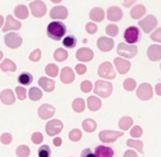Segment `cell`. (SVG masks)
Returning a JSON list of instances; mask_svg holds the SVG:
<instances>
[{
  "label": "cell",
  "mask_w": 161,
  "mask_h": 157,
  "mask_svg": "<svg viewBox=\"0 0 161 157\" xmlns=\"http://www.w3.org/2000/svg\"><path fill=\"white\" fill-rule=\"evenodd\" d=\"M69 16V11L64 6H56L50 11V18L53 20H64Z\"/></svg>",
  "instance_id": "7c38bea8"
},
{
  "label": "cell",
  "mask_w": 161,
  "mask_h": 157,
  "mask_svg": "<svg viewBox=\"0 0 161 157\" xmlns=\"http://www.w3.org/2000/svg\"><path fill=\"white\" fill-rule=\"evenodd\" d=\"M3 22H5V19H3V17L0 14V28L3 25Z\"/></svg>",
  "instance_id": "680465c9"
},
{
  "label": "cell",
  "mask_w": 161,
  "mask_h": 157,
  "mask_svg": "<svg viewBox=\"0 0 161 157\" xmlns=\"http://www.w3.org/2000/svg\"><path fill=\"white\" fill-rule=\"evenodd\" d=\"M85 30L88 34H95L97 32V25L93 22H88L85 27Z\"/></svg>",
  "instance_id": "681fc988"
},
{
  "label": "cell",
  "mask_w": 161,
  "mask_h": 157,
  "mask_svg": "<svg viewBox=\"0 0 161 157\" xmlns=\"http://www.w3.org/2000/svg\"><path fill=\"white\" fill-rule=\"evenodd\" d=\"M0 68L3 71H17V65L14 64V62H12L9 58H6L1 65H0Z\"/></svg>",
  "instance_id": "83f0119b"
},
{
  "label": "cell",
  "mask_w": 161,
  "mask_h": 157,
  "mask_svg": "<svg viewBox=\"0 0 161 157\" xmlns=\"http://www.w3.org/2000/svg\"><path fill=\"white\" fill-rule=\"evenodd\" d=\"M124 39L128 44H136L140 40V30L137 27H129L124 33Z\"/></svg>",
  "instance_id": "8992f818"
},
{
  "label": "cell",
  "mask_w": 161,
  "mask_h": 157,
  "mask_svg": "<svg viewBox=\"0 0 161 157\" xmlns=\"http://www.w3.org/2000/svg\"><path fill=\"white\" fill-rule=\"evenodd\" d=\"M45 74L50 77H56L58 75V67L54 64H49L45 67Z\"/></svg>",
  "instance_id": "74e56055"
},
{
  "label": "cell",
  "mask_w": 161,
  "mask_h": 157,
  "mask_svg": "<svg viewBox=\"0 0 161 157\" xmlns=\"http://www.w3.org/2000/svg\"><path fill=\"white\" fill-rule=\"evenodd\" d=\"M153 96V90H152V87L150 84L148 82H143L137 89V97L140 100H143V101H147V100H150Z\"/></svg>",
  "instance_id": "52a82bcc"
},
{
  "label": "cell",
  "mask_w": 161,
  "mask_h": 157,
  "mask_svg": "<svg viewBox=\"0 0 161 157\" xmlns=\"http://www.w3.org/2000/svg\"><path fill=\"white\" fill-rule=\"evenodd\" d=\"M121 18H123V11H121L120 8L115 7V6L108 8V10H107L108 20L112 21V22H117V21L121 20Z\"/></svg>",
  "instance_id": "44dd1931"
},
{
  "label": "cell",
  "mask_w": 161,
  "mask_h": 157,
  "mask_svg": "<svg viewBox=\"0 0 161 157\" xmlns=\"http://www.w3.org/2000/svg\"><path fill=\"white\" fill-rule=\"evenodd\" d=\"M42 96H43V93L40 88L32 87V88L29 89V98L32 101H39V100L42 98Z\"/></svg>",
  "instance_id": "836d02e7"
},
{
  "label": "cell",
  "mask_w": 161,
  "mask_h": 157,
  "mask_svg": "<svg viewBox=\"0 0 161 157\" xmlns=\"http://www.w3.org/2000/svg\"><path fill=\"white\" fill-rule=\"evenodd\" d=\"M3 53L1 51H0V62H1V60H3Z\"/></svg>",
  "instance_id": "94428289"
},
{
  "label": "cell",
  "mask_w": 161,
  "mask_h": 157,
  "mask_svg": "<svg viewBox=\"0 0 161 157\" xmlns=\"http://www.w3.org/2000/svg\"><path fill=\"white\" fill-rule=\"evenodd\" d=\"M31 141L33 142L34 144H40V143H42V141H43V135L41 134L40 132L33 133V134H32V136H31Z\"/></svg>",
  "instance_id": "f907efd6"
},
{
  "label": "cell",
  "mask_w": 161,
  "mask_h": 157,
  "mask_svg": "<svg viewBox=\"0 0 161 157\" xmlns=\"http://www.w3.org/2000/svg\"><path fill=\"white\" fill-rule=\"evenodd\" d=\"M47 34L54 41H60L66 34V25L61 21H53L47 28Z\"/></svg>",
  "instance_id": "6da1fadb"
},
{
  "label": "cell",
  "mask_w": 161,
  "mask_h": 157,
  "mask_svg": "<svg viewBox=\"0 0 161 157\" xmlns=\"http://www.w3.org/2000/svg\"><path fill=\"white\" fill-rule=\"evenodd\" d=\"M124 135L123 132H116V131L104 130L99 133V139L103 143H114L117 139L121 137Z\"/></svg>",
  "instance_id": "8fae6325"
},
{
  "label": "cell",
  "mask_w": 161,
  "mask_h": 157,
  "mask_svg": "<svg viewBox=\"0 0 161 157\" xmlns=\"http://www.w3.org/2000/svg\"><path fill=\"white\" fill-rule=\"evenodd\" d=\"M16 95L19 100H25V97H27V89L21 86H18L16 88Z\"/></svg>",
  "instance_id": "ee69618b"
},
{
  "label": "cell",
  "mask_w": 161,
  "mask_h": 157,
  "mask_svg": "<svg viewBox=\"0 0 161 157\" xmlns=\"http://www.w3.org/2000/svg\"><path fill=\"white\" fill-rule=\"evenodd\" d=\"M33 81V76L30 73H22L18 77V82L22 86H28Z\"/></svg>",
  "instance_id": "d6a6232c"
},
{
  "label": "cell",
  "mask_w": 161,
  "mask_h": 157,
  "mask_svg": "<svg viewBox=\"0 0 161 157\" xmlns=\"http://www.w3.org/2000/svg\"><path fill=\"white\" fill-rule=\"evenodd\" d=\"M154 90H156V93L158 96H161V82L160 84H157L156 87H154Z\"/></svg>",
  "instance_id": "6f0895ef"
},
{
  "label": "cell",
  "mask_w": 161,
  "mask_h": 157,
  "mask_svg": "<svg viewBox=\"0 0 161 157\" xmlns=\"http://www.w3.org/2000/svg\"><path fill=\"white\" fill-rule=\"evenodd\" d=\"M14 16L20 20H25L29 17V9L25 5H19L14 9Z\"/></svg>",
  "instance_id": "4316f807"
},
{
  "label": "cell",
  "mask_w": 161,
  "mask_h": 157,
  "mask_svg": "<svg viewBox=\"0 0 161 157\" xmlns=\"http://www.w3.org/2000/svg\"><path fill=\"white\" fill-rule=\"evenodd\" d=\"M22 24L19 20H16L12 16H7L6 18V23H5V27L3 28V31L5 33L9 31H16V30H20Z\"/></svg>",
  "instance_id": "4fadbf2b"
},
{
  "label": "cell",
  "mask_w": 161,
  "mask_h": 157,
  "mask_svg": "<svg viewBox=\"0 0 161 157\" xmlns=\"http://www.w3.org/2000/svg\"><path fill=\"white\" fill-rule=\"evenodd\" d=\"M50 1H51V3H60L62 0H50Z\"/></svg>",
  "instance_id": "91938a15"
},
{
  "label": "cell",
  "mask_w": 161,
  "mask_h": 157,
  "mask_svg": "<svg viewBox=\"0 0 161 157\" xmlns=\"http://www.w3.org/2000/svg\"><path fill=\"white\" fill-rule=\"evenodd\" d=\"M127 146L129 147H134L135 149H137L139 153L143 154V143L142 141H139V139H127Z\"/></svg>",
  "instance_id": "e575fe53"
},
{
  "label": "cell",
  "mask_w": 161,
  "mask_h": 157,
  "mask_svg": "<svg viewBox=\"0 0 161 157\" xmlns=\"http://www.w3.org/2000/svg\"><path fill=\"white\" fill-rule=\"evenodd\" d=\"M102 107V101L96 96H90L87 99V108L91 111H98Z\"/></svg>",
  "instance_id": "484cf974"
},
{
  "label": "cell",
  "mask_w": 161,
  "mask_h": 157,
  "mask_svg": "<svg viewBox=\"0 0 161 157\" xmlns=\"http://www.w3.org/2000/svg\"><path fill=\"white\" fill-rule=\"evenodd\" d=\"M53 57L56 62H64V60H66L67 57H69V53H67L64 49L60 47V49L55 50V52H54V54H53Z\"/></svg>",
  "instance_id": "f546056e"
},
{
  "label": "cell",
  "mask_w": 161,
  "mask_h": 157,
  "mask_svg": "<svg viewBox=\"0 0 161 157\" xmlns=\"http://www.w3.org/2000/svg\"><path fill=\"white\" fill-rule=\"evenodd\" d=\"M80 90L83 91V92H85V93L90 92V91L94 88V87H93V85H92V82H91L90 80H84V81L80 84Z\"/></svg>",
  "instance_id": "7bdbcfd3"
},
{
  "label": "cell",
  "mask_w": 161,
  "mask_h": 157,
  "mask_svg": "<svg viewBox=\"0 0 161 157\" xmlns=\"http://www.w3.org/2000/svg\"><path fill=\"white\" fill-rule=\"evenodd\" d=\"M80 157H95V154L92 152L91 148H85L80 153Z\"/></svg>",
  "instance_id": "f5cc1de1"
},
{
  "label": "cell",
  "mask_w": 161,
  "mask_h": 157,
  "mask_svg": "<svg viewBox=\"0 0 161 157\" xmlns=\"http://www.w3.org/2000/svg\"><path fill=\"white\" fill-rule=\"evenodd\" d=\"M150 39L157 43H161V28H158L154 32H152Z\"/></svg>",
  "instance_id": "f6af8a7d"
},
{
  "label": "cell",
  "mask_w": 161,
  "mask_h": 157,
  "mask_svg": "<svg viewBox=\"0 0 161 157\" xmlns=\"http://www.w3.org/2000/svg\"><path fill=\"white\" fill-rule=\"evenodd\" d=\"M29 58H30V60H31V62H36V63L39 62V60H41V51L39 49L34 50V51L30 54Z\"/></svg>",
  "instance_id": "bcb514c9"
},
{
  "label": "cell",
  "mask_w": 161,
  "mask_h": 157,
  "mask_svg": "<svg viewBox=\"0 0 161 157\" xmlns=\"http://www.w3.org/2000/svg\"><path fill=\"white\" fill-rule=\"evenodd\" d=\"M30 10L31 13L36 18H42L47 13V6L41 0H34L30 3Z\"/></svg>",
  "instance_id": "5b68a950"
},
{
  "label": "cell",
  "mask_w": 161,
  "mask_h": 157,
  "mask_svg": "<svg viewBox=\"0 0 161 157\" xmlns=\"http://www.w3.org/2000/svg\"><path fill=\"white\" fill-rule=\"evenodd\" d=\"M0 142L3 144H5V145H8V144H10L12 142V136L10 133H3L1 136H0Z\"/></svg>",
  "instance_id": "7dc6e473"
},
{
  "label": "cell",
  "mask_w": 161,
  "mask_h": 157,
  "mask_svg": "<svg viewBox=\"0 0 161 157\" xmlns=\"http://www.w3.org/2000/svg\"><path fill=\"white\" fill-rule=\"evenodd\" d=\"M124 157H138V155H137V153L135 152V150L128 149V150H126V152H125Z\"/></svg>",
  "instance_id": "db71d44e"
},
{
  "label": "cell",
  "mask_w": 161,
  "mask_h": 157,
  "mask_svg": "<svg viewBox=\"0 0 161 157\" xmlns=\"http://www.w3.org/2000/svg\"><path fill=\"white\" fill-rule=\"evenodd\" d=\"M30 147L27 145H20L17 147L16 149V154L18 157H28L30 155Z\"/></svg>",
  "instance_id": "8d00e7d4"
},
{
  "label": "cell",
  "mask_w": 161,
  "mask_h": 157,
  "mask_svg": "<svg viewBox=\"0 0 161 157\" xmlns=\"http://www.w3.org/2000/svg\"><path fill=\"white\" fill-rule=\"evenodd\" d=\"M53 144H54V146H61L62 145V139L61 137H55V139H53Z\"/></svg>",
  "instance_id": "9f6ffc18"
},
{
  "label": "cell",
  "mask_w": 161,
  "mask_h": 157,
  "mask_svg": "<svg viewBox=\"0 0 161 157\" xmlns=\"http://www.w3.org/2000/svg\"><path fill=\"white\" fill-rule=\"evenodd\" d=\"M75 71L78 75H84L86 73V71H87V68H86V66L84 64H77L75 66Z\"/></svg>",
  "instance_id": "816d5d0a"
},
{
  "label": "cell",
  "mask_w": 161,
  "mask_h": 157,
  "mask_svg": "<svg viewBox=\"0 0 161 157\" xmlns=\"http://www.w3.org/2000/svg\"><path fill=\"white\" fill-rule=\"evenodd\" d=\"M61 81L63 84H71V82L74 81L75 79V74H74L73 69L71 67H64V68L61 71Z\"/></svg>",
  "instance_id": "ffe728a7"
},
{
  "label": "cell",
  "mask_w": 161,
  "mask_h": 157,
  "mask_svg": "<svg viewBox=\"0 0 161 157\" xmlns=\"http://www.w3.org/2000/svg\"><path fill=\"white\" fill-rule=\"evenodd\" d=\"M157 24H158V21H157L156 17L151 16V14L147 16L146 18H143L142 20H140L138 22V25L142 29V31L145 33H150L157 27Z\"/></svg>",
  "instance_id": "ba28073f"
},
{
  "label": "cell",
  "mask_w": 161,
  "mask_h": 157,
  "mask_svg": "<svg viewBox=\"0 0 161 157\" xmlns=\"http://www.w3.org/2000/svg\"><path fill=\"white\" fill-rule=\"evenodd\" d=\"M90 19L94 22H102L105 19V11L102 8H93L90 11Z\"/></svg>",
  "instance_id": "cb8c5ba5"
},
{
  "label": "cell",
  "mask_w": 161,
  "mask_h": 157,
  "mask_svg": "<svg viewBox=\"0 0 161 157\" xmlns=\"http://www.w3.org/2000/svg\"><path fill=\"white\" fill-rule=\"evenodd\" d=\"M82 128H83L84 131H86L87 133H93L95 130H96L97 124L93 119H86V120H84L83 123H82Z\"/></svg>",
  "instance_id": "f1b7e54d"
},
{
  "label": "cell",
  "mask_w": 161,
  "mask_h": 157,
  "mask_svg": "<svg viewBox=\"0 0 161 157\" xmlns=\"http://www.w3.org/2000/svg\"><path fill=\"white\" fill-rule=\"evenodd\" d=\"M38 156L39 157H50L51 156V148L49 145H42L38 149Z\"/></svg>",
  "instance_id": "60d3db41"
},
{
  "label": "cell",
  "mask_w": 161,
  "mask_h": 157,
  "mask_svg": "<svg viewBox=\"0 0 161 157\" xmlns=\"http://www.w3.org/2000/svg\"><path fill=\"white\" fill-rule=\"evenodd\" d=\"M71 157H73V156H71Z\"/></svg>",
  "instance_id": "6125c7cd"
},
{
  "label": "cell",
  "mask_w": 161,
  "mask_h": 157,
  "mask_svg": "<svg viewBox=\"0 0 161 157\" xmlns=\"http://www.w3.org/2000/svg\"><path fill=\"white\" fill-rule=\"evenodd\" d=\"M63 130V123L61 120L54 119L51 120L47 123L45 125V132L49 136H54L58 135V133H61V131Z\"/></svg>",
  "instance_id": "30bf717a"
},
{
  "label": "cell",
  "mask_w": 161,
  "mask_h": 157,
  "mask_svg": "<svg viewBox=\"0 0 161 157\" xmlns=\"http://www.w3.org/2000/svg\"><path fill=\"white\" fill-rule=\"evenodd\" d=\"M147 55L151 62H158L161 60V45L152 44L148 47Z\"/></svg>",
  "instance_id": "ac0fdd59"
},
{
  "label": "cell",
  "mask_w": 161,
  "mask_h": 157,
  "mask_svg": "<svg viewBox=\"0 0 161 157\" xmlns=\"http://www.w3.org/2000/svg\"><path fill=\"white\" fill-rule=\"evenodd\" d=\"M160 67H161V66H160Z\"/></svg>",
  "instance_id": "be15d7a7"
},
{
  "label": "cell",
  "mask_w": 161,
  "mask_h": 157,
  "mask_svg": "<svg viewBox=\"0 0 161 157\" xmlns=\"http://www.w3.org/2000/svg\"><path fill=\"white\" fill-rule=\"evenodd\" d=\"M146 14V7L143 5H137L130 10V17L134 20H138V19L142 18V16Z\"/></svg>",
  "instance_id": "d4e9b609"
},
{
  "label": "cell",
  "mask_w": 161,
  "mask_h": 157,
  "mask_svg": "<svg viewBox=\"0 0 161 157\" xmlns=\"http://www.w3.org/2000/svg\"><path fill=\"white\" fill-rule=\"evenodd\" d=\"M54 113H55V108L49 103H44L42 106H40V108L38 110L39 117L43 120H47L50 118H52L54 115Z\"/></svg>",
  "instance_id": "2e32d148"
},
{
  "label": "cell",
  "mask_w": 161,
  "mask_h": 157,
  "mask_svg": "<svg viewBox=\"0 0 161 157\" xmlns=\"http://www.w3.org/2000/svg\"><path fill=\"white\" fill-rule=\"evenodd\" d=\"M94 57V52L88 47H80L76 52V58L80 62H90Z\"/></svg>",
  "instance_id": "e0dca14e"
},
{
  "label": "cell",
  "mask_w": 161,
  "mask_h": 157,
  "mask_svg": "<svg viewBox=\"0 0 161 157\" xmlns=\"http://www.w3.org/2000/svg\"><path fill=\"white\" fill-rule=\"evenodd\" d=\"M130 135H131L132 137H140L141 135H142V128L138 125L134 126V128H131V131H130Z\"/></svg>",
  "instance_id": "c3c4849f"
},
{
  "label": "cell",
  "mask_w": 161,
  "mask_h": 157,
  "mask_svg": "<svg viewBox=\"0 0 161 157\" xmlns=\"http://www.w3.org/2000/svg\"><path fill=\"white\" fill-rule=\"evenodd\" d=\"M132 124H134V120H132L130 117H124V118H121V119L119 120V122H118L119 128H120V130H123V131L129 130L130 126H131Z\"/></svg>",
  "instance_id": "1f68e13d"
},
{
  "label": "cell",
  "mask_w": 161,
  "mask_h": 157,
  "mask_svg": "<svg viewBox=\"0 0 161 157\" xmlns=\"http://www.w3.org/2000/svg\"><path fill=\"white\" fill-rule=\"evenodd\" d=\"M0 100L6 106H10L16 102V96L11 89H5L0 92Z\"/></svg>",
  "instance_id": "d6986e66"
},
{
  "label": "cell",
  "mask_w": 161,
  "mask_h": 157,
  "mask_svg": "<svg viewBox=\"0 0 161 157\" xmlns=\"http://www.w3.org/2000/svg\"><path fill=\"white\" fill-rule=\"evenodd\" d=\"M39 86L45 91V92H51V91L54 90L55 88V82H54L53 79H50L47 77H41L39 79Z\"/></svg>",
  "instance_id": "603a6c76"
},
{
  "label": "cell",
  "mask_w": 161,
  "mask_h": 157,
  "mask_svg": "<svg viewBox=\"0 0 161 157\" xmlns=\"http://www.w3.org/2000/svg\"><path fill=\"white\" fill-rule=\"evenodd\" d=\"M94 92L98 97L108 98L113 92V84L105 80H97L94 86Z\"/></svg>",
  "instance_id": "7a4b0ae2"
},
{
  "label": "cell",
  "mask_w": 161,
  "mask_h": 157,
  "mask_svg": "<svg viewBox=\"0 0 161 157\" xmlns=\"http://www.w3.org/2000/svg\"><path fill=\"white\" fill-rule=\"evenodd\" d=\"M123 86H124V88H125V90L132 91L137 87V82H136V80L132 79V78H127V79L124 81Z\"/></svg>",
  "instance_id": "ab89813d"
},
{
  "label": "cell",
  "mask_w": 161,
  "mask_h": 157,
  "mask_svg": "<svg viewBox=\"0 0 161 157\" xmlns=\"http://www.w3.org/2000/svg\"><path fill=\"white\" fill-rule=\"evenodd\" d=\"M77 44V40L74 35H67L63 39V46L66 49H74Z\"/></svg>",
  "instance_id": "d590c367"
},
{
  "label": "cell",
  "mask_w": 161,
  "mask_h": 157,
  "mask_svg": "<svg viewBox=\"0 0 161 157\" xmlns=\"http://www.w3.org/2000/svg\"><path fill=\"white\" fill-rule=\"evenodd\" d=\"M115 42L113 39L107 38V36H102L97 40V47L102 52H109L114 49Z\"/></svg>",
  "instance_id": "9a60e30c"
},
{
  "label": "cell",
  "mask_w": 161,
  "mask_h": 157,
  "mask_svg": "<svg viewBox=\"0 0 161 157\" xmlns=\"http://www.w3.org/2000/svg\"><path fill=\"white\" fill-rule=\"evenodd\" d=\"M69 139H71L72 142H78L82 139V132H80V130H78V128H73V130H71L69 133Z\"/></svg>",
  "instance_id": "f35d334b"
},
{
  "label": "cell",
  "mask_w": 161,
  "mask_h": 157,
  "mask_svg": "<svg viewBox=\"0 0 161 157\" xmlns=\"http://www.w3.org/2000/svg\"><path fill=\"white\" fill-rule=\"evenodd\" d=\"M97 73L104 79H114L116 77V71H114V67L109 62H104L103 64H101Z\"/></svg>",
  "instance_id": "277c9868"
},
{
  "label": "cell",
  "mask_w": 161,
  "mask_h": 157,
  "mask_svg": "<svg viewBox=\"0 0 161 157\" xmlns=\"http://www.w3.org/2000/svg\"><path fill=\"white\" fill-rule=\"evenodd\" d=\"M137 0H123L121 3H123V6L124 7H126V8H129V7H131L132 5H134L135 3H136Z\"/></svg>",
  "instance_id": "11a10c76"
},
{
  "label": "cell",
  "mask_w": 161,
  "mask_h": 157,
  "mask_svg": "<svg viewBox=\"0 0 161 157\" xmlns=\"http://www.w3.org/2000/svg\"><path fill=\"white\" fill-rule=\"evenodd\" d=\"M114 65H115V67H116L117 71H118L120 75L127 74L130 69V66H131V65H130V62H128L127 60H125V58H123V57L115 58Z\"/></svg>",
  "instance_id": "5bb4252c"
},
{
  "label": "cell",
  "mask_w": 161,
  "mask_h": 157,
  "mask_svg": "<svg viewBox=\"0 0 161 157\" xmlns=\"http://www.w3.org/2000/svg\"><path fill=\"white\" fill-rule=\"evenodd\" d=\"M85 106L86 104H85L84 99H82V98H77V99L74 100L73 103H72V109H73L75 112L80 113L85 110Z\"/></svg>",
  "instance_id": "4dcf8cb0"
},
{
  "label": "cell",
  "mask_w": 161,
  "mask_h": 157,
  "mask_svg": "<svg viewBox=\"0 0 161 157\" xmlns=\"http://www.w3.org/2000/svg\"><path fill=\"white\" fill-rule=\"evenodd\" d=\"M105 32L107 35L116 36L119 32V29L116 24H108V25H106V28H105Z\"/></svg>",
  "instance_id": "b9f144b4"
},
{
  "label": "cell",
  "mask_w": 161,
  "mask_h": 157,
  "mask_svg": "<svg viewBox=\"0 0 161 157\" xmlns=\"http://www.w3.org/2000/svg\"><path fill=\"white\" fill-rule=\"evenodd\" d=\"M117 53L123 58H132L138 53V47L134 44L119 43L118 46H117Z\"/></svg>",
  "instance_id": "3957f363"
},
{
  "label": "cell",
  "mask_w": 161,
  "mask_h": 157,
  "mask_svg": "<svg viewBox=\"0 0 161 157\" xmlns=\"http://www.w3.org/2000/svg\"><path fill=\"white\" fill-rule=\"evenodd\" d=\"M95 157H113L114 156V149L105 145H98L95 147Z\"/></svg>",
  "instance_id": "7402d4cb"
},
{
  "label": "cell",
  "mask_w": 161,
  "mask_h": 157,
  "mask_svg": "<svg viewBox=\"0 0 161 157\" xmlns=\"http://www.w3.org/2000/svg\"><path fill=\"white\" fill-rule=\"evenodd\" d=\"M5 43L9 49H18L22 44V38L18 33L10 32V33H7L5 35Z\"/></svg>",
  "instance_id": "9c48e42d"
}]
</instances>
